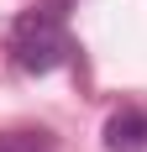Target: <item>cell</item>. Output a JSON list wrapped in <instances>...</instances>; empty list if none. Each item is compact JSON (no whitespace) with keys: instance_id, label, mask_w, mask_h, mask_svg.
<instances>
[{"instance_id":"cell-1","label":"cell","mask_w":147,"mask_h":152,"mask_svg":"<svg viewBox=\"0 0 147 152\" xmlns=\"http://www.w3.org/2000/svg\"><path fill=\"white\" fill-rule=\"evenodd\" d=\"M11 63L21 74H53L68 63V31H63V0L53 5H32V11L16 16L11 42H5Z\"/></svg>"},{"instance_id":"cell-2","label":"cell","mask_w":147,"mask_h":152,"mask_svg":"<svg viewBox=\"0 0 147 152\" xmlns=\"http://www.w3.org/2000/svg\"><path fill=\"white\" fill-rule=\"evenodd\" d=\"M105 147L110 152H142L147 147V110H116L105 121Z\"/></svg>"},{"instance_id":"cell-3","label":"cell","mask_w":147,"mask_h":152,"mask_svg":"<svg viewBox=\"0 0 147 152\" xmlns=\"http://www.w3.org/2000/svg\"><path fill=\"white\" fill-rule=\"evenodd\" d=\"M0 152H58L47 131H0Z\"/></svg>"}]
</instances>
